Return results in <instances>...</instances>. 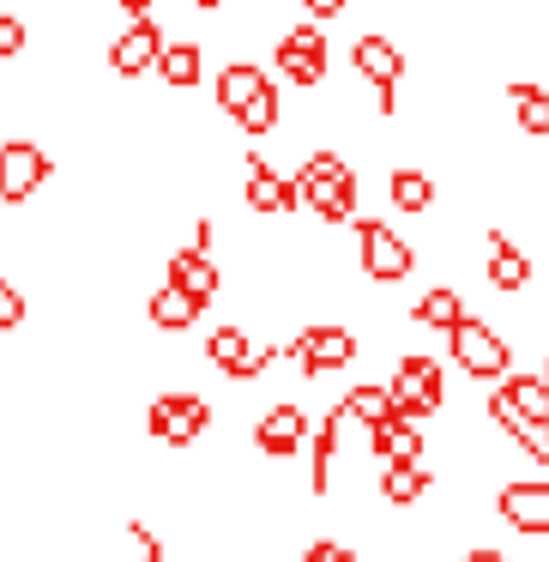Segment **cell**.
<instances>
[{"mask_svg": "<svg viewBox=\"0 0 549 562\" xmlns=\"http://www.w3.org/2000/svg\"><path fill=\"white\" fill-rule=\"evenodd\" d=\"M296 182H302V200H308V212H314L320 224H351L356 218V176H351V164H344L339 151L302 158Z\"/></svg>", "mask_w": 549, "mask_h": 562, "instance_id": "cell-1", "label": "cell"}, {"mask_svg": "<svg viewBox=\"0 0 549 562\" xmlns=\"http://www.w3.org/2000/svg\"><path fill=\"white\" fill-rule=\"evenodd\" d=\"M447 345H453V363L465 369L471 381H507L513 375V351H507V339H501L489 321H477V315H465L459 327L447 333Z\"/></svg>", "mask_w": 549, "mask_h": 562, "instance_id": "cell-2", "label": "cell"}, {"mask_svg": "<svg viewBox=\"0 0 549 562\" xmlns=\"http://www.w3.org/2000/svg\"><path fill=\"white\" fill-rule=\"evenodd\" d=\"M284 357L296 363V375H327V369H351V363H356V333L344 327V321H308V327L296 333L290 345H284Z\"/></svg>", "mask_w": 549, "mask_h": 562, "instance_id": "cell-3", "label": "cell"}, {"mask_svg": "<svg viewBox=\"0 0 549 562\" xmlns=\"http://www.w3.org/2000/svg\"><path fill=\"white\" fill-rule=\"evenodd\" d=\"M327 61H332V43H327V31H314V25H284L278 43H272V67H278L296 91H314L320 79H327Z\"/></svg>", "mask_w": 549, "mask_h": 562, "instance_id": "cell-4", "label": "cell"}, {"mask_svg": "<svg viewBox=\"0 0 549 562\" xmlns=\"http://www.w3.org/2000/svg\"><path fill=\"white\" fill-rule=\"evenodd\" d=\"M356 260H363V272L375 284H399V279H411V267H416L411 243L380 218H356Z\"/></svg>", "mask_w": 549, "mask_h": 562, "instance_id": "cell-5", "label": "cell"}, {"mask_svg": "<svg viewBox=\"0 0 549 562\" xmlns=\"http://www.w3.org/2000/svg\"><path fill=\"white\" fill-rule=\"evenodd\" d=\"M387 393H392V405H399V417H435L441 400H447V375H441L435 357L416 351V357H399Z\"/></svg>", "mask_w": 549, "mask_h": 562, "instance_id": "cell-6", "label": "cell"}, {"mask_svg": "<svg viewBox=\"0 0 549 562\" xmlns=\"http://www.w3.org/2000/svg\"><path fill=\"white\" fill-rule=\"evenodd\" d=\"M351 67H356V79H368V91H375V103H380V115H392L399 110V79H404V55H399V43L392 37H380V31H363V37L351 43Z\"/></svg>", "mask_w": 549, "mask_h": 562, "instance_id": "cell-7", "label": "cell"}, {"mask_svg": "<svg viewBox=\"0 0 549 562\" xmlns=\"http://www.w3.org/2000/svg\"><path fill=\"white\" fill-rule=\"evenodd\" d=\"M211 424V405L199 400V393H158V400L146 405V436H158L163 448H187V441H199Z\"/></svg>", "mask_w": 549, "mask_h": 562, "instance_id": "cell-8", "label": "cell"}, {"mask_svg": "<svg viewBox=\"0 0 549 562\" xmlns=\"http://www.w3.org/2000/svg\"><path fill=\"white\" fill-rule=\"evenodd\" d=\"M55 176V158L37 139H0V206H25Z\"/></svg>", "mask_w": 549, "mask_h": 562, "instance_id": "cell-9", "label": "cell"}, {"mask_svg": "<svg viewBox=\"0 0 549 562\" xmlns=\"http://www.w3.org/2000/svg\"><path fill=\"white\" fill-rule=\"evenodd\" d=\"M248 182H242V194H248V212H260V218H290L296 206H308L302 200V182L296 176H284L278 164H266L260 151H248Z\"/></svg>", "mask_w": 549, "mask_h": 562, "instance_id": "cell-10", "label": "cell"}, {"mask_svg": "<svg viewBox=\"0 0 549 562\" xmlns=\"http://www.w3.org/2000/svg\"><path fill=\"white\" fill-rule=\"evenodd\" d=\"M163 49H170V37H163V25H158V19H127V31L110 43V67H115V79L158 74Z\"/></svg>", "mask_w": 549, "mask_h": 562, "instance_id": "cell-11", "label": "cell"}, {"mask_svg": "<svg viewBox=\"0 0 549 562\" xmlns=\"http://www.w3.org/2000/svg\"><path fill=\"white\" fill-rule=\"evenodd\" d=\"M495 514L519 538H549V477H519V484H501Z\"/></svg>", "mask_w": 549, "mask_h": 562, "instance_id": "cell-12", "label": "cell"}, {"mask_svg": "<svg viewBox=\"0 0 549 562\" xmlns=\"http://www.w3.org/2000/svg\"><path fill=\"white\" fill-rule=\"evenodd\" d=\"M206 357H211V369H218L224 381H254V375H266V363H272V351H254V345H248V327H242V321H224V327H211Z\"/></svg>", "mask_w": 549, "mask_h": 562, "instance_id": "cell-13", "label": "cell"}, {"mask_svg": "<svg viewBox=\"0 0 549 562\" xmlns=\"http://www.w3.org/2000/svg\"><path fill=\"white\" fill-rule=\"evenodd\" d=\"M308 436H314V424H308V412H302V405H290V400L266 405L260 424H254V448L266 453V460H290Z\"/></svg>", "mask_w": 549, "mask_h": 562, "instance_id": "cell-14", "label": "cell"}, {"mask_svg": "<svg viewBox=\"0 0 549 562\" xmlns=\"http://www.w3.org/2000/svg\"><path fill=\"white\" fill-rule=\"evenodd\" d=\"M368 453H375V465H423L428 441L416 429V417H392V424L368 429Z\"/></svg>", "mask_w": 549, "mask_h": 562, "instance_id": "cell-15", "label": "cell"}, {"mask_svg": "<svg viewBox=\"0 0 549 562\" xmlns=\"http://www.w3.org/2000/svg\"><path fill=\"white\" fill-rule=\"evenodd\" d=\"M339 424H344V412L332 405L327 417H314V436H308V496H314V502L332 496V465H339Z\"/></svg>", "mask_w": 549, "mask_h": 562, "instance_id": "cell-16", "label": "cell"}, {"mask_svg": "<svg viewBox=\"0 0 549 562\" xmlns=\"http://www.w3.org/2000/svg\"><path fill=\"white\" fill-rule=\"evenodd\" d=\"M489 284H495V291H525V284H531V255H525V248H513L507 243V231H501V224H489Z\"/></svg>", "mask_w": 549, "mask_h": 562, "instance_id": "cell-17", "label": "cell"}, {"mask_svg": "<svg viewBox=\"0 0 549 562\" xmlns=\"http://www.w3.org/2000/svg\"><path fill=\"white\" fill-rule=\"evenodd\" d=\"M170 284L175 291H187L194 303H211V296L224 291V272L211 255H194V248H175L170 255Z\"/></svg>", "mask_w": 549, "mask_h": 562, "instance_id": "cell-18", "label": "cell"}, {"mask_svg": "<svg viewBox=\"0 0 549 562\" xmlns=\"http://www.w3.org/2000/svg\"><path fill=\"white\" fill-rule=\"evenodd\" d=\"M266 86H272L266 67H254V61H230V67L218 74V86H211V98H218V110L236 122V115H242L248 103H254L260 91H266Z\"/></svg>", "mask_w": 549, "mask_h": 562, "instance_id": "cell-19", "label": "cell"}, {"mask_svg": "<svg viewBox=\"0 0 549 562\" xmlns=\"http://www.w3.org/2000/svg\"><path fill=\"white\" fill-rule=\"evenodd\" d=\"M435 176L428 170H416V164H404V170H392L387 176V200H392V212H404V218H423L428 206H435Z\"/></svg>", "mask_w": 549, "mask_h": 562, "instance_id": "cell-20", "label": "cell"}, {"mask_svg": "<svg viewBox=\"0 0 549 562\" xmlns=\"http://www.w3.org/2000/svg\"><path fill=\"white\" fill-rule=\"evenodd\" d=\"M206 315V303H194L187 291H175V284H163V291H151L146 303V321L158 333H194V321Z\"/></svg>", "mask_w": 549, "mask_h": 562, "instance_id": "cell-21", "label": "cell"}, {"mask_svg": "<svg viewBox=\"0 0 549 562\" xmlns=\"http://www.w3.org/2000/svg\"><path fill=\"white\" fill-rule=\"evenodd\" d=\"M411 321H416V327H428V333H453L465 321V296L453 291V284H428V291L411 303Z\"/></svg>", "mask_w": 549, "mask_h": 562, "instance_id": "cell-22", "label": "cell"}, {"mask_svg": "<svg viewBox=\"0 0 549 562\" xmlns=\"http://www.w3.org/2000/svg\"><path fill=\"white\" fill-rule=\"evenodd\" d=\"M158 79L170 91H194L199 79H206V55H199V43L194 37H175L170 49H163V61H158Z\"/></svg>", "mask_w": 549, "mask_h": 562, "instance_id": "cell-23", "label": "cell"}, {"mask_svg": "<svg viewBox=\"0 0 549 562\" xmlns=\"http://www.w3.org/2000/svg\"><path fill=\"white\" fill-rule=\"evenodd\" d=\"M428 484H435V465H380V502H392V508H411V502L428 496Z\"/></svg>", "mask_w": 549, "mask_h": 562, "instance_id": "cell-24", "label": "cell"}, {"mask_svg": "<svg viewBox=\"0 0 549 562\" xmlns=\"http://www.w3.org/2000/svg\"><path fill=\"white\" fill-rule=\"evenodd\" d=\"M501 393H507L513 412H519L531 429H549V381H544V375H525V369H513V375L501 381Z\"/></svg>", "mask_w": 549, "mask_h": 562, "instance_id": "cell-25", "label": "cell"}, {"mask_svg": "<svg viewBox=\"0 0 549 562\" xmlns=\"http://www.w3.org/2000/svg\"><path fill=\"white\" fill-rule=\"evenodd\" d=\"M339 412L356 417L363 429H380V424H392V417H399V405H392L387 387H375V381H356V387L339 400Z\"/></svg>", "mask_w": 549, "mask_h": 562, "instance_id": "cell-26", "label": "cell"}, {"mask_svg": "<svg viewBox=\"0 0 549 562\" xmlns=\"http://www.w3.org/2000/svg\"><path fill=\"white\" fill-rule=\"evenodd\" d=\"M507 103L531 139H549V91L537 79H507Z\"/></svg>", "mask_w": 549, "mask_h": 562, "instance_id": "cell-27", "label": "cell"}, {"mask_svg": "<svg viewBox=\"0 0 549 562\" xmlns=\"http://www.w3.org/2000/svg\"><path fill=\"white\" fill-rule=\"evenodd\" d=\"M236 127H242L248 139H266V134H278L284 127V98H278V86H266L254 103H248L242 115H236Z\"/></svg>", "mask_w": 549, "mask_h": 562, "instance_id": "cell-28", "label": "cell"}, {"mask_svg": "<svg viewBox=\"0 0 549 562\" xmlns=\"http://www.w3.org/2000/svg\"><path fill=\"white\" fill-rule=\"evenodd\" d=\"M25 327V291H19L13 279H0V333Z\"/></svg>", "mask_w": 549, "mask_h": 562, "instance_id": "cell-29", "label": "cell"}, {"mask_svg": "<svg viewBox=\"0 0 549 562\" xmlns=\"http://www.w3.org/2000/svg\"><path fill=\"white\" fill-rule=\"evenodd\" d=\"M25 43H31L25 19H13V13H0V61H13V55H25Z\"/></svg>", "mask_w": 549, "mask_h": 562, "instance_id": "cell-30", "label": "cell"}, {"mask_svg": "<svg viewBox=\"0 0 549 562\" xmlns=\"http://www.w3.org/2000/svg\"><path fill=\"white\" fill-rule=\"evenodd\" d=\"M302 562H351V544H332V538H320V544L302 550Z\"/></svg>", "mask_w": 549, "mask_h": 562, "instance_id": "cell-31", "label": "cell"}, {"mask_svg": "<svg viewBox=\"0 0 549 562\" xmlns=\"http://www.w3.org/2000/svg\"><path fill=\"white\" fill-rule=\"evenodd\" d=\"M302 7H308V13H314V19H339L344 7H351V0H302Z\"/></svg>", "mask_w": 549, "mask_h": 562, "instance_id": "cell-32", "label": "cell"}, {"mask_svg": "<svg viewBox=\"0 0 549 562\" xmlns=\"http://www.w3.org/2000/svg\"><path fill=\"white\" fill-rule=\"evenodd\" d=\"M151 7H158V0H122L127 19H151Z\"/></svg>", "mask_w": 549, "mask_h": 562, "instance_id": "cell-33", "label": "cell"}, {"mask_svg": "<svg viewBox=\"0 0 549 562\" xmlns=\"http://www.w3.org/2000/svg\"><path fill=\"white\" fill-rule=\"evenodd\" d=\"M465 562H507L501 550H489V544H477V550H465Z\"/></svg>", "mask_w": 549, "mask_h": 562, "instance_id": "cell-34", "label": "cell"}, {"mask_svg": "<svg viewBox=\"0 0 549 562\" xmlns=\"http://www.w3.org/2000/svg\"><path fill=\"white\" fill-rule=\"evenodd\" d=\"M187 7H199V13H218V7H230V0H187Z\"/></svg>", "mask_w": 549, "mask_h": 562, "instance_id": "cell-35", "label": "cell"}, {"mask_svg": "<svg viewBox=\"0 0 549 562\" xmlns=\"http://www.w3.org/2000/svg\"><path fill=\"white\" fill-rule=\"evenodd\" d=\"M544 441H549V429H544Z\"/></svg>", "mask_w": 549, "mask_h": 562, "instance_id": "cell-36", "label": "cell"}]
</instances>
